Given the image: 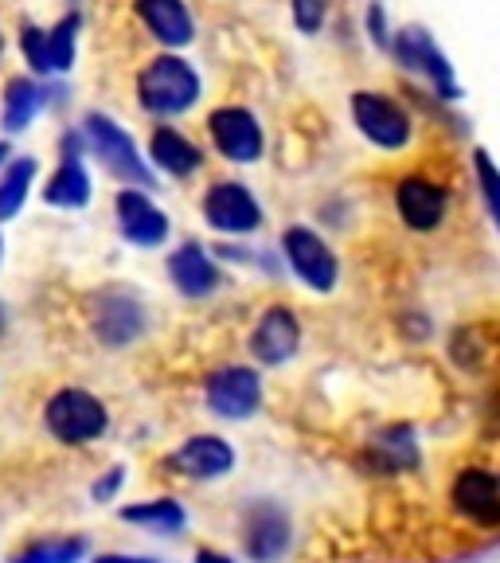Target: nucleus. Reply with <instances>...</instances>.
Listing matches in <instances>:
<instances>
[{
  "mask_svg": "<svg viewBox=\"0 0 500 563\" xmlns=\"http://www.w3.org/2000/svg\"><path fill=\"white\" fill-rule=\"evenodd\" d=\"M137 90L145 110H153V114H180L200 98V79L176 55H160V59H153L149 67L141 70Z\"/></svg>",
  "mask_w": 500,
  "mask_h": 563,
  "instance_id": "obj_1",
  "label": "nucleus"
},
{
  "mask_svg": "<svg viewBox=\"0 0 500 563\" xmlns=\"http://www.w3.org/2000/svg\"><path fill=\"white\" fill-rule=\"evenodd\" d=\"M47 431L55 439L70 442V446H82V442H95L105 431V407L95 396L79 391V387H67L59 396H52L47 404Z\"/></svg>",
  "mask_w": 500,
  "mask_h": 563,
  "instance_id": "obj_2",
  "label": "nucleus"
},
{
  "mask_svg": "<svg viewBox=\"0 0 500 563\" xmlns=\"http://www.w3.org/2000/svg\"><path fill=\"white\" fill-rule=\"evenodd\" d=\"M352 114H356V125L364 130V137L376 141L379 150H399L411 137V122L399 110L396 102H387L384 95H371V90H360L352 98Z\"/></svg>",
  "mask_w": 500,
  "mask_h": 563,
  "instance_id": "obj_3",
  "label": "nucleus"
},
{
  "mask_svg": "<svg viewBox=\"0 0 500 563\" xmlns=\"http://www.w3.org/2000/svg\"><path fill=\"white\" fill-rule=\"evenodd\" d=\"M87 133H90V145H95V153L105 161V165L114 168L118 176H125V180H133V185H149V168L141 165L137 150H133V141L125 137V133L118 130L110 118L90 114L87 118Z\"/></svg>",
  "mask_w": 500,
  "mask_h": 563,
  "instance_id": "obj_4",
  "label": "nucleus"
},
{
  "mask_svg": "<svg viewBox=\"0 0 500 563\" xmlns=\"http://www.w3.org/2000/svg\"><path fill=\"white\" fill-rule=\"evenodd\" d=\"M263 399V384L251 368H223L208 379V407L227 419H243Z\"/></svg>",
  "mask_w": 500,
  "mask_h": 563,
  "instance_id": "obj_5",
  "label": "nucleus"
},
{
  "mask_svg": "<svg viewBox=\"0 0 500 563\" xmlns=\"http://www.w3.org/2000/svg\"><path fill=\"white\" fill-rule=\"evenodd\" d=\"M286 255H290L293 271L301 274V282H309L313 290H333L336 282V258L313 231L305 228H293L286 235Z\"/></svg>",
  "mask_w": 500,
  "mask_h": 563,
  "instance_id": "obj_6",
  "label": "nucleus"
},
{
  "mask_svg": "<svg viewBox=\"0 0 500 563\" xmlns=\"http://www.w3.org/2000/svg\"><path fill=\"white\" fill-rule=\"evenodd\" d=\"M211 137L227 153L231 161H255L263 153V130L246 110L227 106V110H215L211 114Z\"/></svg>",
  "mask_w": 500,
  "mask_h": 563,
  "instance_id": "obj_7",
  "label": "nucleus"
},
{
  "mask_svg": "<svg viewBox=\"0 0 500 563\" xmlns=\"http://www.w3.org/2000/svg\"><path fill=\"white\" fill-rule=\"evenodd\" d=\"M203 216H208L211 228L220 231H255L263 211L251 200L243 185H215L203 200Z\"/></svg>",
  "mask_w": 500,
  "mask_h": 563,
  "instance_id": "obj_8",
  "label": "nucleus"
},
{
  "mask_svg": "<svg viewBox=\"0 0 500 563\" xmlns=\"http://www.w3.org/2000/svg\"><path fill=\"white\" fill-rule=\"evenodd\" d=\"M75 32H79V16H67L52 32L24 27V55L35 70H67L75 59Z\"/></svg>",
  "mask_w": 500,
  "mask_h": 563,
  "instance_id": "obj_9",
  "label": "nucleus"
},
{
  "mask_svg": "<svg viewBox=\"0 0 500 563\" xmlns=\"http://www.w3.org/2000/svg\"><path fill=\"white\" fill-rule=\"evenodd\" d=\"M454 505L466 512L469 520L492 528L500 520V485L489 470H466L454 482Z\"/></svg>",
  "mask_w": 500,
  "mask_h": 563,
  "instance_id": "obj_10",
  "label": "nucleus"
},
{
  "mask_svg": "<svg viewBox=\"0 0 500 563\" xmlns=\"http://www.w3.org/2000/svg\"><path fill=\"white\" fill-rule=\"evenodd\" d=\"M231 462H235V454H231L227 442L215 439V434L188 439L185 446L168 457V466H173L176 474H188V477H220L231 470Z\"/></svg>",
  "mask_w": 500,
  "mask_h": 563,
  "instance_id": "obj_11",
  "label": "nucleus"
},
{
  "mask_svg": "<svg viewBox=\"0 0 500 563\" xmlns=\"http://www.w3.org/2000/svg\"><path fill=\"white\" fill-rule=\"evenodd\" d=\"M298 341H301V329L298 321H293L290 309H266V317L258 321L255 329V356L263 364H281V361H290L293 352H298Z\"/></svg>",
  "mask_w": 500,
  "mask_h": 563,
  "instance_id": "obj_12",
  "label": "nucleus"
},
{
  "mask_svg": "<svg viewBox=\"0 0 500 563\" xmlns=\"http://www.w3.org/2000/svg\"><path fill=\"white\" fill-rule=\"evenodd\" d=\"M396 203H399V216H403L414 231L438 228L442 216H446V192H442L438 185H431V180H419V176H411V180L399 185Z\"/></svg>",
  "mask_w": 500,
  "mask_h": 563,
  "instance_id": "obj_13",
  "label": "nucleus"
},
{
  "mask_svg": "<svg viewBox=\"0 0 500 563\" xmlns=\"http://www.w3.org/2000/svg\"><path fill=\"white\" fill-rule=\"evenodd\" d=\"M118 220H122L125 239H133L141 246H157L168 235V220L141 192L118 196Z\"/></svg>",
  "mask_w": 500,
  "mask_h": 563,
  "instance_id": "obj_14",
  "label": "nucleus"
},
{
  "mask_svg": "<svg viewBox=\"0 0 500 563\" xmlns=\"http://www.w3.org/2000/svg\"><path fill=\"white\" fill-rule=\"evenodd\" d=\"M399 59H403L407 67L426 70V75H431V79L442 87V95H446V98H457L454 75H449V63L442 59V52L431 44V35L422 32V27H407V32L399 35Z\"/></svg>",
  "mask_w": 500,
  "mask_h": 563,
  "instance_id": "obj_15",
  "label": "nucleus"
},
{
  "mask_svg": "<svg viewBox=\"0 0 500 563\" xmlns=\"http://www.w3.org/2000/svg\"><path fill=\"white\" fill-rule=\"evenodd\" d=\"M137 12L153 27V35L165 40V44L180 47L192 40V16H188L180 0H137Z\"/></svg>",
  "mask_w": 500,
  "mask_h": 563,
  "instance_id": "obj_16",
  "label": "nucleus"
},
{
  "mask_svg": "<svg viewBox=\"0 0 500 563\" xmlns=\"http://www.w3.org/2000/svg\"><path fill=\"white\" fill-rule=\"evenodd\" d=\"M286 540H290V532H286V517L278 509L263 505L258 512H251V520H246V552L255 560L270 563L274 555L286 552Z\"/></svg>",
  "mask_w": 500,
  "mask_h": 563,
  "instance_id": "obj_17",
  "label": "nucleus"
},
{
  "mask_svg": "<svg viewBox=\"0 0 500 563\" xmlns=\"http://www.w3.org/2000/svg\"><path fill=\"white\" fill-rule=\"evenodd\" d=\"M168 274L188 298H200V294L215 290V282H220V271L211 266V258L203 255L200 246H185V251H176L173 263H168Z\"/></svg>",
  "mask_w": 500,
  "mask_h": 563,
  "instance_id": "obj_18",
  "label": "nucleus"
},
{
  "mask_svg": "<svg viewBox=\"0 0 500 563\" xmlns=\"http://www.w3.org/2000/svg\"><path fill=\"white\" fill-rule=\"evenodd\" d=\"M47 203H55V208H82L90 196V180L87 173H82L79 157H75V141L67 145V161H63V168L52 176V185H47Z\"/></svg>",
  "mask_w": 500,
  "mask_h": 563,
  "instance_id": "obj_19",
  "label": "nucleus"
},
{
  "mask_svg": "<svg viewBox=\"0 0 500 563\" xmlns=\"http://www.w3.org/2000/svg\"><path fill=\"white\" fill-rule=\"evenodd\" d=\"M149 150H153V161L176 176H188L200 168V150H196L188 137H180L176 130H157L149 141Z\"/></svg>",
  "mask_w": 500,
  "mask_h": 563,
  "instance_id": "obj_20",
  "label": "nucleus"
},
{
  "mask_svg": "<svg viewBox=\"0 0 500 563\" xmlns=\"http://www.w3.org/2000/svg\"><path fill=\"white\" fill-rule=\"evenodd\" d=\"M32 176H35V161H16L9 168V176L0 180V220H12L20 211L27 188H32Z\"/></svg>",
  "mask_w": 500,
  "mask_h": 563,
  "instance_id": "obj_21",
  "label": "nucleus"
},
{
  "mask_svg": "<svg viewBox=\"0 0 500 563\" xmlns=\"http://www.w3.org/2000/svg\"><path fill=\"white\" fill-rule=\"evenodd\" d=\"M125 520L133 525H153L160 532H176V528L185 525V509L176 501H145V505H133V509L122 512Z\"/></svg>",
  "mask_w": 500,
  "mask_h": 563,
  "instance_id": "obj_22",
  "label": "nucleus"
},
{
  "mask_svg": "<svg viewBox=\"0 0 500 563\" xmlns=\"http://www.w3.org/2000/svg\"><path fill=\"white\" fill-rule=\"evenodd\" d=\"M35 106H40V90H35L27 79H12L9 106H4V122H9V130H24V125L32 122Z\"/></svg>",
  "mask_w": 500,
  "mask_h": 563,
  "instance_id": "obj_23",
  "label": "nucleus"
},
{
  "mask_svg": "<svg viewBox=\"0 0 500 563\" xmlns=\"http://www.w3.org/2000/svg\"><path fill=\"white\" fill-rule=\"evenodd\" d=\"M82 540H59V544H32L12 563H75L82 555Z\"/></svg>",
  "mask_w": 500,
  "mask_h": 563,
  "instance_id": "obj_24",
  "label": "nucleus"
},
{
  "mask_svg": "<svg viewBox=\"0 0 500 563\" xmlns=\"http://www.w3.org/2000/svg\"><path fill=\"white\" fill-rule=\"evenodd\" d=\"M293 16H298L301 32H316L325 20V0H293Z\"/></svg>",
  "mask_w": 500,
  "mask_h": 563,
  "instance_id": "obj_25",
  "label": "nucleus"
},
{
  "mask_svg": "<svg viewBox=\"0 0 500 563\" xmlns=\"http://www.w3.org/2000/svg\"><path fill=\"white\" fill-rule=\"evenodd\" d=\"M477 173H481V185H485V200L489 208H497V173H492V161L485 150H477Z\"/></svg>",
  "mask_w": 500,
  "mask_h": 563,
  "instance_id": "obj_26",
  "label": "nucleus"
},
{
  "mask_svg": "<svg viewBox=\"0 0 500 563\" xmlns=\"http://www.w3.org/2000/svg\"><path fill=\"white\" fill-rule=\"evenodd\" d=\"M122 477H125V470H110V474H105V482L95 485V497H114V489L122 485Z\"/></svg>",
  "mask_w": 500,
  "mask_h": 563,
  "instance_id": "obj_27",
  "label": "nucleus"
},
{
  "mask_svg": "<svg viewBox=\"0 0 500 563\" xmlns=\"http://www.w3.org/2000/svg\"><path fill=\"white\" fill-rule=\"evenodd\" d=\"M95 563H153V560H130V555H98Z\"/></svg>",
  "mask_w": 500,
  "mask_h": 563,
  "instance_id": "obj_28",
  "label": "nucleus"
},
{
  "mask_svg": "<svg viewBox=\"0 0 500 563\" xmlns=\"http://www.w3.org/2000/svg\"><path fill=\"white\" fill-rule=\"evenodd\" d=\"M196 563H231L227 555H215V552H208V548H203L200 555H196Z\"/></svg>",
  "mask_w": 500,
  "mask_h": 563,
  "instance_id": "obj_29",
  "label": "nucleus"
},
{
  "mask_svg": "<svg viewBox=\"0 0 500 563\" xmlns=\"http://www.w3.org/2000/svg\"><path fill=\"white\" fill-rule=\"evenodd\" d=\"M4 157H9V145H0V161H4Z\"/></svg>",
  "mask_w": 500,
  "mask_h": 563,
  "instance_id": "obj_30",
  "label": "nucleus"
},
{
  "mask_svg": "<svg viewBox=\"0 0 500 563\" xmlns=\"http://www.w3.org/2000/svg\"><path fill=\"white\" fill-rule=\"evenodd\" d=\"M0 325H4V321H0Z\"/></svg>",
  "mask_w": 500,
  "mask_h": 563,
  "instance_id": "obj_31",
  "label": "nucleus"
}]
</instances>
